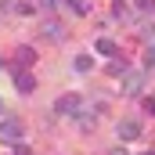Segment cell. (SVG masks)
<instances>
[{
    "label": "cell",
    "mask_w": 155,
    "mask_h": 155,
    "mask_svg": "<svg viewBox=\"0 0 155 155\" xmlns=\"http://www.w3.org/2000/svg\"><path fill=\"white\" fill-rule=\"evenodd\" d=\"M144 72H148V69H130V72L123 76V94H126V97H137V94H141V87H144Z\"/></svg>",
    "instance_id": "1"
},
{
    "label": "cell",
    "mask_w": 155,
    "mask_h": 155,
    "mask_svg": "<svg viewBox=\"0 0 155 155\" xmlns=\"http://www.w3.org/2000/svg\"><path fill=\"white\" fill-rule=\"evenodd\" d=\"M0 141H4V144H7V141H15V144L22 141V123H18L15 116H4V119H0Z\"/></svg>",
    "instance_id": "2"
},
{
    "label": "cell",
    "mask_w": 155,
    "mask_h": 155,
    "mask_svg": "<svg viewBox=\"0 0 155 155\" xmlns=\"http://www.w3.org/2000/svg\"><path fill=\"white\" fill-rule=\"evenodd\" d=\"M79 108H83V97H79V94H61V97L54 101V112H58V116H76Z\"/></svg>",
    "instance_id": "3"
},
{
    "label": "cell",
    "mask_w": 155,
    "mask_h": 155,
    "mask_svg": "<svg viewBox=\"0 0 155 155\" xmlns=\"http://www.w3.org/2000/svg\"><path fill=\"white\" fill-rule=\"evenodd\" d=\"M40 36L51 40V43H61V40H65V25L54 22V18H47V22H40Z\"/></svg>",
    "instance_id": "4"
},
{
    "label": "cell",
    "mask_w": 155,
    "mask_h": 155,
    "mask_svg": "<svg viewBox=\"0 0 155 155\" xmlns=\"http://www.w3.org/2000/svg\"><path fill=\"white\" fill-rule=\"evenodd\" d=\"M15 90L18 94H33L36 90V76L29 69H15Z\"/></svg>",
    "instance_id": "5"
},
{
    "label": "cell",
    "mask_w": 155,
    "mask_h": 155,
    "mask_svg": "<svg viewBox=\"0 0 155 155\" xmlns=\"http://www.w3.org/2000/svg\"><path fill=\"white\" fill-rule=\"evenodd\" d=\"M33 61H36V51L33 47H18L15 51V65L18 69H33Z\"/></svg>",
    "instance_id": "6"
},
{
    "label": "cell",
    "mask_w": 155,
    "mask_h": 155,
    "mask_svg": "<svg viewBox=\"0 0 155 155\" xmlns=\"http://www.w3.org/2000/svg\"><path fill=\"white\" fill-rule=\"evenodd\" d=\"M116 130H119V137H123V141H137V137H141V126H137L134 119H126V123H119Z\"/></svg>",
    "instance_id": "7"
},
{
    "label": "cell",
    "mask_w": 155,
    "mask_h": 155,
    "mask_svg": "<svg viewBox=\"0 0 155 155\" xmlns=\"http://www.w3.org/2000/svg\"><path fill=\"white\" fill-rule=\"evenodd\" d=\"M94 123H97V112H90V108H79L76 112V126L79 130H94Z\"/></svg>",
    "instance_id": "8"
},
{
    "label": "cell",
    "mask_w": 155,
    "mask_h": 155,
    "mask_svg": "<svg viewBox=\"0 0 155 155\" xmlns=\"http://www.w3.org/2000/svg\"><path fill=\"white\" fill-rule=\"evenodd\" d=\"M126 72H130V69H126V61H123V58H112V61H108V76L123 79V76H126Z\"/></svg>",
    "instance_id": "9"
},
{
    "label": "cell",
    "mask_w": 155,
    "mask_h": 155,
    "mask_svg": "<svg viewBox=\"0 0 155 155\" xmlns=\"http://www.w3.org/2000/svg\"><path fill=\"white\" fill-rule=\"evenodd\" d=\"M94 47H97V54H105V58H116V43H112L108 36H101Z\"/></svg>",
    "instance_id": "10"
},
{
    "label": "cell",
    "mask_w": 155,
    "mask_h": 155,
    "mask_svg": "<svg viewBox=\"0 0 155 155\" xmlns=\"http://www.w3.org/2000/svg\"><path fill=\"white\" fill-rule=\"evenodd\" d=\"M72 69H76V72H90V69H94V58H90V54H76Z\"/></svg>",
    "instance_id": "11"
},
{
    "label": "cell",
    "mask_w": 155,
    "mask_h": 155,
    "mask_svg": "<svg viewBox=\"0 0 155 155\" xmlns=\"http://www.w3.org/2000/svg\"><path fill=\"white\" fill-rule=\"evenodd\" d=\"M126 15H130V7H126V4H123V0H112V18H126Z\"/></svg>",
    "instance_id": "12"
},
{
    "label": "cell",
    "mask_w": 155,
    "mask_h": 155,
    "mask_svg": "<svg viewBox=\"0 0 155 155\" xmlns=\"http://www.w3.org/2000/svg\"><path fill=\"white\" fill-rule=\"evenodd\" d=\"M69 7L76 15H90V0H69Z\"/></svg>",
    "instance_id": "13"
},
{
    "label": "cell",
    "mask_w": 155,
    "mask_h": 155,
    "mask_svg": "<svg viewBox=\"0 0 155 155\" xmlns=\"http://www.w3.org/2000/svg\"><path fill=\"white\" fill-rule=\"evenodd\" d=\"M137 4V11H144V15H155V0H134Z\"/></svg>",
    "instance_id": "14"
},
{
    "label": "cell",
    "mask_w": 155,
    "mask_h": 155,
    "mask_svg": "<svg viewBox=\"0 0 155 155\" xmlns=\"http://www.w3.org/2000/svg\"><path fill=\"white\" fill-rule=\"evenodd\" d=\"M144 69H155V40H152V47L144 51Z\"/></svg>",
    "instance_id": "15"
},
{
    "label": "cell",
    "mask_w": 155,
    "mask_h": 155,
    "mask_svg": "<svg viewBox=\"0 0 155 155\" xmlns=\"http://www.w3.org/2000/svg\"><path fill=\"white\" fill-rule=\"evenodd\" d=\"M144 112H148V116H155V97H144Z\"/></svg>",
    "instance_id": "16"
},
{
    "label": "cell",
    "mask_w": 155,
    "mask_h": 155,
    "mask_svg": "<svg viewBox=\"0 0 155 155\" xmlns=\"http://www.w3.org/2000/svg\"><path fill=\"white\" fill-rule=\"evenodd\" d=\"M144 36H148V40H155V22H148V25H144Z\"/></svg>",
    "instance_id": "17"
},
{
    "label": "cell",
    "mask_w": 155,
    "mask_h": 155,
    "mask_svg": "<svg viewBox=\"0 0 155 155\" xmlns=\"http://www.w3.org/2000/svg\"><path fill=\"white\" fill-rule=\"evenodd\" d=\"M40 4H43V7H58L61 0H40ZM65 4H69V0H65Z\"/></svg>",
    "instance_id": "18"
},
{
    "label": "cell",
    "mask_w": 155,
    "mask_h": 155,
    "mask_svg": "<svg viewBox=\"0 0 155 155\" xmlns=\"http://www.w3.org/2000/svg\"><path fill=\"white\" fill-rule=\"evenodd\" d=\"M15 155H33V152H29L25 144H18V148H15Z\"/></svg>",
    "instance_id": "19"
},
{
    "label": "cell",
    "mask_w": 155,
    "mask_h": 155,
    "mask_svg": "<svg viewBox=\"0 0 155 155\" xmlns=\"http://www.w3.org/2000/svg\"><path fill=\"white\" fill-rule=\"evenodd\" d=\"M108 155H126V152H123V148H112V152H108Z\"/></svg>",
    "instance_id": "20"
},
{
    "label": "cell",
    "mask_w": 155,
    "mask_h": 155,
    "mask_svg": "<svg viewBox=\"0 0 155 155\" xmlns=\"http://www.w3.org/2000/svg\"><path fill=\"white\" fill-rule=\"evenodd\" d=\"M141 155H155V152H141Z\"/></svg>",
    "instance_id": "21"
}]
</instances>
